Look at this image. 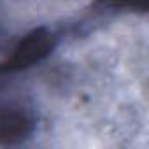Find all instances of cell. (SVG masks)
I'll use <instances>...</instances> for the list:
<instances>
[{
	"label": "cell",
	"mask_w": 149,
	"mask_h": 149,
	"mask_svg": "<svg viewBox=\"0 0 149 149\" xmlns=\"http://www.w3.org/2000/svg\"><path fill=\"white\" fill-rule=\"evenodd\" d=\"M54 46H56L54 33L49 32L47 28H37L19 40L11 58L4 63V67H0V72L13 74V72L26 70L35 63L42 61L44 58H47L53 53Z\"/></svg>",
	"instance_id": "cell-1"
},
{
	"label": "cell",
	"mask_w": 149,
	"mask_h": 149,
	"mask_svg": "<svg viewBox=\"0 0 149 149\" xmlns=\"http://www.w3.org/2000/svg\"><path fill=\"white\" fill-rule=\"evenodd\" d=\"M35 128L33 112L19 102H0V144H19Z\"/></svg>",
	"instance_id": "cell-2"
}]
</instances>
